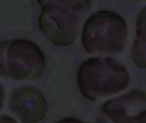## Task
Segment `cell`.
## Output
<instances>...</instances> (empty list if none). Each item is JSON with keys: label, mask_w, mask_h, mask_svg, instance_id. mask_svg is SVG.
I'll use <instances>...</instances> for the list:
<instances>
[{"label": "cell", "mask_w": 146, "mask_h": 123, "mask_svg": "<svg viewBox=\"0 0 146 123\" xmlns=\"http://www.w3.org/2000/svg\"><path fill=\"white\" fill-rule=\"evenodd\" d=\"M45 56L34 42L23 39L0 41V76L15 80H35L45 70Z\"/></svg>", "instance_id": "277c9868"}, {"label": "cell", "mask_w": 146, "mask_h": 123, "mask_svg": "<svg viewBox=\"0 0 146 123\" xmlns=\"http://www.w3.org/2000/svg\"><path fill=\"white\" fill-rule=\"evenodd\" d=\"M145 14V8L144 7L139 11L136 20V35L131 51L132 60L140 68H145L146 67Z\"/></svg>", "instance_id": "52a82bcc"}, {"label": "cell", "mask_w": 146, "mask_h": 123, "mask_svg": "<svg viewBox=\"0 0 146 123\" xmlns=\"http://www.w3.org/2000/svg\"><path fill=\"white\" fill-rule=\"evenodd\" d=\"M127 24L118 13L99 10L86 21L81 33V43L85 51L99 57L121 53L127 45Z\"/></svg>", "instance_id": "3957f363"}, {"label": "cell", "mask_w": 146, "mask_h": 123, "mask_svg": "<svg viewBox=\"0 0 146 123\" xmlns=\"http://www.w3.org/2000/svg\"><path fill=\"white\" fill-rule=\"evenodd\" d=\"M129 81L127 67L112 57H91L80 65L77 72L79 89L92 101L121 93Z\"/></svg>", "instance_id": "6da1fadb"}, {"label": "cell", "mask_w": 146, "mask_h": 123, "mask_svg": "<svg viewBox=\"0 0 146 123\" xmlns=\"http://www.w3.org/2000/svg\"><path fill=\"white\" fill-rule=\"evenodd\" d=\"M38 26L42 33L53 45L68 46L77 37L85 14L91 9V1H40Z\"/></svg>", "instance_id": "7a4b0ae2"}, {"label": "cell", "mask_w": 146, "mask_h": 123, "mask_svg": "<svg viewBox=\"0 0 146 123\" xmlns=\"http://www.w3.org/2000/svg\"><path fill=\"white\" fill-rule=\"evenodd\" d=\"M56 123H89V122H85L83 121H80L79 119L74 118V117H67L64 119H62L60 121H58Z\"/></svg>", "instance_id": "ba28073f"}, {"label": "cell", "mask_w": 146, "mask_h": 123, "mask_svg": "<svg viewBox=\"0 0 146 123\" xmlns=\"http://www.w3.org/2000/svg\"><path fill=\"white\" fill-rule=\"evenodd\" d=\"M96 123H109V122H107V120H106L104 116H102L101 115H99V116H98V118H97Z\"/></svg>", "instance_id": "8fae6325"}, {"label": "cell", "mask_w": 146, "mask_h": 123, "mask_svg": "<svg viewBox=\"0 0 146 123\" xmlns=\"http://www.w3.org/2000/svg\"><path fill=\"white\" fill-rule=\"evenodd\" d=\"M0 123H17V122L9 116L3 115L0 116Z\"/></svg>", "instance_id": "9c48e42d"}, {"label": "cell", "mask_w": 146, "mask_h": 123, "mask_svg": "<svg viewBox=\"0 0 146 123\" xmlns=\"http://www.w3.org/2000/svg\"><path fill=\"white\" fill-rule=\"evenodd\" d=\"M4 95H5V92H4V88L3 86L0 84V110L1 109L3 108V102H4Z\"/></svg>", "instance_id": "30bf717a"}, {"label": "cell", "mask_w": 146, "mask_h": 123, "mask_svg": "<svg viewBox=\"0 0 146 123\" xmlns=\"http://www.w3.org/2000/svg\"><path fill=\"white\" fill-rule=\"evenodd\" d=\"M9 108L21 123H38L46 116L48 103L38 88L33 86H23L11 92Z\"/></svg>", "instance_id": "8992f818"}, {"label": "cell", "mask_w": 146, "mask_h": 123, "mask_svg": "<svg viewBox=\"0 0 146 123\" xmlns=\"http://www.w3.org/2000/svg\"><path fill=\"white\" fill-rule=\"evenodd\" d=\"M146 94L139 89L112 98L100 108V115L109 123H146Z\"/></svg>", "instance_id": "5b68a950"}]
</instances>
